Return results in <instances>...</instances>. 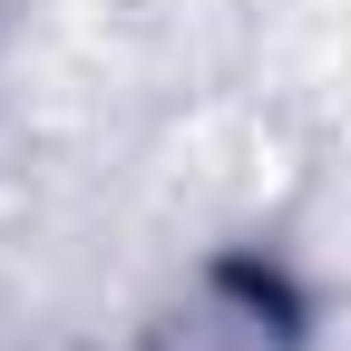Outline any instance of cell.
Returning <instances> with one entry per match:
<instances>
[{"label": "cell", "mask_w": 351, "mask_h": 351, "mask_svg": "<svg viewBox=\"0 0 351 351\" xmlns=\"http://www.w3.org/2000/svg\"><path fill=\"white\" fill-rule=\"evenodd\" d=\"M156 351H293V313L263 274H215L186 313L166 322Z\"/></svg>", "instance_id": "cell-1"}]
</instances>
